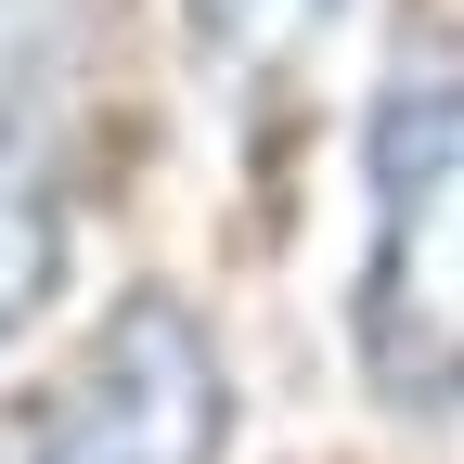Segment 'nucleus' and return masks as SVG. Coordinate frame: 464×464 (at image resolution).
<instances>
[{
	"label": "nucleus",
	"instance_id": "obj_1",
	"mask_svg": "<svg viewBox=\"0 0 464 464\" xmlns=\"http://www.w3.org/2000/svg\"><path fill=\"white\" fill-rule=\"evenodd\" d=\"M362 168H374V246L348 297V348L374 400L464 413V78L387 91Z\"/></svg>",
	"mask_w": 464,
	"mask_h": 464
},
{
	"label": "nucleus",
	"instance_id": "obj_2",
	"mask_svg": "<svg viewBox=\"0 0 464 464\" xmlns=\"http://www.w3.org/2000/svg\"><path fill=\"white\" fill-rule=\"evenodd\" d=\"M219 426H232L219 335L181 297H116L65 400L39 413V464H219Z\"/></svg>",
	"mask_w": 464,
	"mask_h": 464
},
{
	"label": "nucleus",
	"instance_id": "obj_3",
	"mask_svg": "<svg viewBox=\"0 0 464 464\" xmlns=\"http://www.w3.org/2000/svg\"><path fill=\"white\" fill-rule=\"evenodd\" d=\"M52 284H65V194H52V168H0V348H14Z\"/></svg>",
	"mask_w": 464,
	"mask_h": 464
},
{
	"label": "nucleus",
	"instance_id": "obj_4",
	"mask_svg": "<svg viewBox=\"0 0 464 464\" xmlns=\"http://www.w3.org/2000/svg\"><path fill=\"white\" fill-rule=\"evenodd\" d=\"M52 78H65V14L0 0V168H52Z\"/></svg>",
	"mask_w": 464,
	"mask_h": 464
},
{
	"label": "nucleus",
	"instance_id": "obj_5",
	"mask_svg": "<svg viewBox=\"0 0 464 464\" xmlns=\"http://www.w3.org/2000/svg\"><path fill=\"white\" fill-rule=\"evenodd\" d=\"M335 26V0H194V39L219 52V65H297V52Z\"/></svg>",
	"mask_w": 464,
	"mask_h": 464
}]
</instances>
